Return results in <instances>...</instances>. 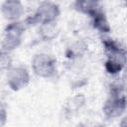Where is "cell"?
Returning a JSON list of instances; mask_svg holds the SVG:
<instances>
[{
    "mask_svg": "<svg viewBox=\"0 0 127 127\" xmlns=\"http://www.w3.org/2000/svg\"><path fill=\"white\" fill-rule=\"evenodd\" d=\"M13 66V57L11 52L1 49L0 50V71H7Z\"/></svg>",
    "mask_w": 127,
    "mask_h": 127,
    "instance_id": "30bf717a",
    "label": "cell"
},
{
    "mask_svg": "<svg viewBox=\"0 0 127 127\" xmlns=\"http://www.w3.org/2000/svg\"><path fill=\"white\" fill-rule=\"evenodd\" d=\"M84 52H85V46H82L79 43H75L70 48H68L66 55H67V58L69 59H75V58L81 57V55H83Z\"/></svg>",
    "mask_w": 127,
    "mask_h": 127,
    "instance_id": "7c38bea8",
    "label": "cell"
},
{
    "mask_svg": "<svg viewBox=\"0 0 127 127\" xmlns=\"http://www.w3.org/2000/svg\"><path fill=\"white\" fill-rule=\"evenodd\" d=\"M8 119V112L6 109V106L0 102V127L4 126Z\"/></svg>",
    "mask_w": 127,
    "mask_h": 127,
    "instance_id": "4fadbf2b",
    "label": "cell"
},
{
    "mask_svg": "<svg viewBox=\"0 0 127 127\" xmlns=\"http://www.w3.org/2000/svg\"><path fill=\"white\" fill-rule=\"evenodd\" d=\"M24 31L25 25L22 24L20 21L9 22L3 31L1 49L12 52L19 48L23 41Z\"/></svg>",
    "mask_w": 127,
    "mask_h": 127,
    "instance_id": "7a4b0ae2",
    "label": "cell"
},
{
    "mask_svg": "<svg viewBox=\"0 0 127 127\" xmlns=\"http://www.w3.org/2000/svg\"><path fill=\"white\" fill-rule=\"evenodd\" d=\"M126 110V97L124 94H110L105 100L102 111L106 118L115 119L120 117Z\"/></svg>",
    "mask_w": 127,
    "mask_h": 127,
    "instance_id": "5b68a950",
    "label": "cell"
},
{
    "mask_svg": "<svg viewBox=\"0 0 127 127\" xmlns=\"http://www.w3.org/2000/svg\"><path fill=\"white\" fill-rule=\"evenodd\" d=\"M100 2L101 0H75L73 7L77 12L91 16L100 9Z\"/></svg>",
    "mask_w": 127,
    "mask_h": 127,
    "instance_id": "ba28073f",
    "label": "cell"
},
{
    "mask_svg": "<svg viewBox=\"0 0 127 127\" xmlns=\"http://www.w3.org/2000/svg\"><path fill=\"white\" fill-rule=\"evenodd\" d=\"M0 10L3 18L8 22L20 21L25 13L24 5L21 0H4Z\"/></svg>",
    "mask_w": 127,
    "mask_h": 127,
    "instance_id": "8992f818",
    "label": "cell"
},
{
    "mask_svg": "<svg viewBox=\"0 0 127 127\" xmlns=\"http://www.w3.org/2000/svg\"><path fill=\"white\" fill-rule=\"evenodd\" d=\"M30 72L24 66H12L6 71L7 85L14 91H19L30 83Z\"/></svg>",
    "mask_w": 127,
    "mask_h": 127,
    "instance_id": "277c9868",
    "label": "cell"
},
{
    "mask_svg": "<svg viewBox=\"0 0 127 127\" xmlns=\"http://www.w3.org/2000/svg\"><path fill=\"white\" fill-rule=\"evenodd\" d=\"M31 66L33 72L42 78H50L57 72L56 59L46 53L36 54L31 61Z\"/></svg>",
    "mask_w": 127,
    "mask_h": 127,
    "instance_id": "3957f363",
    "label": "cell"
},
{
    "mask_svg": "<svg viewBox=\"0 0 127 127\" xmlns=\"http://www.w3.org/2000/svg\"><path fill=\"white\" fill-rule=\"evenodd\" d=\"M61 10L58 4L53 1L44 0L42 1L33 15L28 17L25 21V24L31 25H44L56 23L58 18L60 17Z\"/></svg>",
    "mask_w": 127,
    "mask_h": 127,
    "instance_id": "6da1fadb",
    "label": "cell"
},
{
    "mask_svg": "<svg viewBox=\"0 0 127 127\" xmlns=\"http://www.w3.org/2000/svg\"><path fill=\"white\" fill-rule=\"evenodd\" d=\"M91 17V23H92V27L97 30L100 34H108L111 31V27L110 24L108 22V19L105 15V13L103 11H101L100 9L97 10L93 15L90 16Z\"/></svg>",
    "mask_w": 127,
    "mask_h": 127,
    "instance_id": "9c48e42d",
    "label": "cell"
},
{
    "mask_svg": "<svg viewBox=\"0 0 127 127\" xmlns=\"http://www.w3.org/2000/svg\"><path fill=\"white\" fill-rule=\"evenodd\" d=\"M102 45L104 48V52L106 55V60L114 61L125 64L126 63V51L125 49L118 44L116 41L110 38H103Z\"/></svg>",
    "mask_w": 127,
    "mask_h": 127,
    "instance_id": "52a82bcc",
    "label": "cell"
},
{
    "mask_svg": "<svg viewBox=\"0 0 127 127\" xmlns=\"http://www.w3.org/2000/svg\"><path fill=\"white\" fill-rule=\"evenodd\" d=\"M124 65L125 64H122L120 63H117V62H114V61H110V60H106L104 67H105V70L109 74L115 75V74L120 73V71L123 69Z\"/></svg>",
    "mask_w": 127,
    "mask_h": 127,
    "instance_id": "8fae6325",
    "label": "cell"
}]
</instances>
